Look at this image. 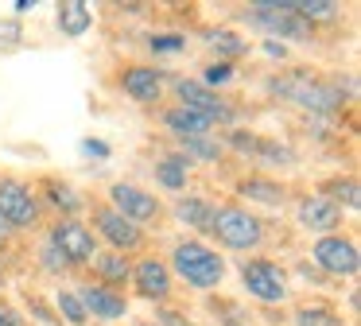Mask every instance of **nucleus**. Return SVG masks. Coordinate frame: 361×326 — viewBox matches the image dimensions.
<instances>
[{
    "label": "nucleus",
    "mask_w": 361,
    "mask_h": 326,
    "mask_svg": "<svg viewBox=\"0 0 361 326\" xmlns=\"http://www.w3.org/2000/svg\"><path fill=\"white\" fill-rule=\"evenodd\" d=\"M264 93H272V97L311 113L314 121L319 116H338L345 109V97L330 85V78L322 70H311V66H288L280 74H268Z\"/></svg>",
    "instance_id": "obj_1"
},
{
    "label": "nucleus",
    "mask_w": 361,
    "mask_h": 326,
    "mask_svg": "<svg viewBox=\"0 0 361 326\" xmlns=\"http://www.w3.org/2000/svg\"><path fill=\"white\" fill-rule=\"evenodd\" d=\"M164 260H167V268H171V276L183 279L187 287H195V291H214V287H221V279L229 276L226 256H221L210 241H198V237H179Z\"/></svg>",
    "instance_id": "obj_2"
},
{
    "label": "nucleus",
    "mask_w": 361,
    "mask_h": 326,
    "mask_svg": "<svg viewBox=\"0 0 361 326\" xmlns=\"http://www.w3.org/2000/svg\"><path fill=\"white\" fill-rule=\"evenodd\" d=\"M210 237L218 241V248H226V253L257 256L260 248L268 245V225H264V217L252 214L241 202H221V206L214 210Z\"/></svg>",
    "instance_id": "obj_3"
},
{
    "label": "nucleus",
    "mask_w": 361,
    "mask_h": 326,
    "mask_svg": "<svg viewBox=\"0 0 361 326\" xmlns=\"http://www.w3.org/2000/svg\"><path fill=\"white\" fill-rule=\"evenodd\" d=\"M237 20L264 31V39L276 43H314V28L299 20L291 0H249L237 8Z\"/></svg>",
    "instance_id": "obj_4"
},
{
    "label": "nucleus",
    "mask_w": 361,
    "mask_h": 326,
    "mask_svg": "<svg viewBox=\"0 0 361 326\" xmlns=\"http://www.w3.org/2000/svg\"><path fill=\"white\" fill-rule=\"evenodd\" d=\"M86 214H90V233L97 237V245L109 248V253L121 256H140L148 248V229L133 225L128 217H121L117 210L105 198H86Z\"/></svg>",
    "instance_id": "obj_5"
},
{
    "label": "nucleus",
    "mask_w": 361,
    "mask_h": 326,
    "mask_svg": "<svg viewBox=\"0 0 361 326\" xmlns=\"http://www.w3.org/2000/svg\"><path fill=\"white\" fill-rule=\"evenodd\" d=\"M167 90H171L175 105L202 113L206 121H210L214 128H221V132H226V128H237V121H241V109H237V101H229L226 93H218V90H206L198 78L171 74V78H167Z\"/></svg>",
    "instance_id": "obj_6"
},
{
    "label": "nucleus",
    "mask_w": 361,
    "mask_h": 326,
    "mask_svg": "<svg viewBox=\"0 0 361 326\" xmlns=\"http://www.w3.org/2000/svg\"><path fill=\"white\" fill-rule=\"evenodd\" d=\"M237 276H241V287L249 291V299H257L260 307H283L291 299V272L264 253L237 260Z\"/></svg>",
    "instance_id": "obj_7"
},
{
    "label": "nucleus",
    "mask_w": 361,
    "mask_h": 326,
    "mask_svg": "<svg viewBox=\"0 0 361 326\" xmlns=\"http://www.w3.org/2000/svg\"><path fill=\"white\" fill-rule=\"evenodd\" d=\"M311 268L326 279H357L361 272V248L353 233H326L311 245Z\"/></svg>",
    "instance_id": "obj_8"
},
{
    "label": "nucleus",
    "mask_w": 361,
    "mask_h": 326,
    "mask_svg": "<svg viewBox=\"0 0 361 326\" xmlns=\"http://www.w3.org/2000/svg\"><path fill=\"white\" fill-rule=\"evenodd\" d=\"M105 202H109V206L117 210L121 217H128L133 225H140V229H148V225H159V222L167 217L164 198H156V191H148V186L133 183V179H117V183H109V191H105Z\"/></svg>",
    "instance_id": "obj_9"
},
{
    "label": "nucleus",
    "mask_w": 361,
    "mask_h": 326,
    "mask_svg": "<svg viewBox=\"0 0 361 326\" xmlns=\"http://www.w3.org/2000/svg\"><path fill=\"white\" fill-rule=\"evenodd\" d=\"M167 78H171V70L156 66V62H125L113 78V85H117L121 97L136 101L144 109H156L167 93Z\"/></svg>",
    "instance_id": "obj_10"
},
{
    "label": "nucleus",
    "mask_w": 361,
    "mask_h": 326,
    "mask_svg": "<svg viewBox=\"0 0 361 326\" xmlns=\"http://www.w3.org/2000/svg\"><path fill=\"white\" fill-rule=\"evenodd\" d=\"M47 241L55 245V253L66 260V268H71V272L86 268V264L97 256V248H102L82 217H55V222L47 225Z\"/></svg>",
    "instance_id": "obj_11"
},
{
    "label": "nucleus",
    "mask_w": 361,
    "mask_h": 326,
    "mask_svg": "<svg viewBox=\"0 0 361 326\" xmlns=\"http://www.w3.org/2000/svg\"><path fill=\"white\" fill-rule=\"evenodd\" d=\"M128 287H133L136 299L159 307V303H171V295H175V276H171V268H167L164 256L152 253V248H144V253L133 260V279H128Z\"/></svg>",
    "instance_id": "obj_12"
},
{
    "label": "nucleus",
    "mask_w": 361,
    "mask_h": 326,
    "mask_svg": "<svg viewBox=\"0 0 361 326\" xmlns=\"http://www.w3.org/2000/svg\"><path fill=\"white\" fill-rule=\"evenodd\" d=\"M0 214L16 229H35L43 222V206L35 198V186L20 175H0Z\"/></svg>",
    "instance_id": "obj_13"
},
{
    "label": "nucleus",
    "mask_w": 361,
    "mask_h": 326,
    "mask_svg": "<svg viewBox=\"0 0 361 326\" xmlns=\"http://www.w3.org/2000/svg\"><path fill=\"white\" fill-rule=\"evenodd\" d=\"M291 214H295V225L307 229L311 237H326V233L342 229V210L334 206L330 198H322L319 191H303L295 202H291Z\"/></svg>",
    "instance_id": "obj_14"
},
{
    "label": "nucleus",
    "mask_w": 361,
    "mask_h": 326,
    "mask_svg": "<svg viewBox=\"0 0 361 326\" xmlns=\"http://www.w3.org/2000/svg\"><path fill=\"white\" fill-rule=\"evenodd\" d=\"M74 295H78V303H82L90 322H121V318H128V310H133L125 291H113V287L94 284V279L74 284Z\"/></svg>",
    "instance_id": "obj_15"
},
{
    "label": "nucleus",
    "mask_w": 361,
    "mask_h": 326,
    "mask_svg": "<svg viewBox=\"0 0 361 326\" xmlns=\"http://www.w3.org/2000/svg\"><path fill=\"white\" fill-rule=\"evenodd\" d=\"M35 186V198H39L43 214H55V217H82L86 214V194L78 191L74 183L59 175H43Z\"/></svg>",
    "instance_id": "obj_16"
},
{
    "label": "nucleus",
    "mask_w": 361,
    "mask_h": 326,
    "mask_svg": "<svg viewBox=\"0 0 361 326\" xmlns=\"http://www.w3.org/2000/svg\"><path fill=\"white\" fill-rule=\"evenodd\" d=\"M214 210H218V202L210 198V194H198V191H183V194H175V202H171V210L167 214L175 217L179 225H187L190 233H195L198 241L202 237H210V222H214Z\"/></svg>",
    "instance_id": "obj_17"
},
{
    "label": "nucleus",
    "mask_w": 361,
    "mask_h": 326,
    "mask_svg": "<svg viewBox=\"0 0 361 326\" xmlns=\"http://www.w3.org/2000/svg\"><path fill=\"white\" fill-rule=\"evenodd\" d=\"M233 191H237V198H249V202H257V206H268V210H283L291 202V191H288V183L283 179H276V175H268V171H252V175H241L233 183Z\"/></svg>",
    "instance_id": "obj_18"
},
{
    "label": "nucleus",
    "mask_w": 361,
    "mask_h": 326,
    "mask_svg": "<svg viewBox=\"0 0 361 326\" xmlns=\"http://www.w3.org/2000/svg\"><path fill=\"white\" fill-rule=\"evenodd\" d=\"M156 124L167 132L171 140H187V136H214V124L206 121L202 113H195V109H183V105H159L156 109Z\"/></svg>",
    "instance_id": "obj_19"
},
{
    "label": "nucleus",
    "mask_w": 361,
    "mask_h": 326,
    "mask_svg": "<svg viewBox=\"0 0 361 326\" xmlns=\"http://www.w3.org/2000/svg\"><path fill=\"white\" fill-rule=\"evenodd\" d=\"M198 39H202V47L210 51L214 62H233V66H237L241 59H249V54H252V43L237 28H202V31H198Z\"/></svg>",
    "instance_id": "obj_20"
},
{
    "label": "nucleus",
    "mask_w": 361,
    "mask_h": 326,
    "mask_svg": "<svg viewBox=\"0 0 361 326\" xmlns=\"http://www.w3.org/2000/svg\"><path fill=\"white\" fill-rule=\"evenodd\" d=\"M152 179H156V186L159 191H167V194H183L190 186V171H195V163H187L175 147H167L164 155H156L152 159Z\"/></svg>",
    "instance_id": "obj_21"
},
{
    "label": "nucleus",
    "mask_w": 361,
    "mask_h": 326,
    "mask_svg": "<svg viewBox=\"0 0 361 326\" xmlns=\"http://www.w3.org/2000/svg\"><path fill=\"white\" fill-rule=\"evenodd\" d=\"M94 284H105L113 291H125L128 279H133V256H121V253H109V248H97V256L86 264Z\"/></svg>",
    "instance_id": "obj_22"
},
{
    "label": "nucleus",
    "mask_w": 361,
    "mask_h": 326,
    "mask_svg": "<svg viewBox=\"0 0 361 326\" xmlns=\"http://www.w3.org/2000/svg\"><path fill=\"white\" fill-rule=\"evenodd\" d=\"M319 194L322 198H330L342 214H357L361 210V186H357V175H350V171H338V175H330V179H322L319 183Z\"/></svg>",
    "instance_id": "obj_23"
},
{
    "label": "nucleus",
    "mask_w": 361,
    "mask_h": 326,
    "mask_svg": "<svg viewBox=\"0 0 361 326\" xmlns=\"http://www.w3.org/2000/svg\"><path fill=\"white\" fill-rule=\"evenodd\" d=\"M291 326H350L342 310L326 299H303L291 307Z\"/></svg>",
    "instance_id": "obj_24"
},
{
    "label": "nucleus",
    "mask_w": 361,
    "mask_h": 326,
    "mask_svg": "<svg viewBox=\"0 0 361 326\" xmlns=\"http://www.w3.org/2000/svg\"><path fill=\"white\" fill-rule=\"evenodd\" d=\"M55 28L63 31L66 39H82L90 28H94V8L86 0H63L55 8Z\"/></svg>",
    "instance_id": "obj_25"
},
{
    "label": "nucleus",
    "mask_w": 361,
    "mask_h": 326,
    "mask_svg": "<svg viewBox=\"0 0 361 326\" xmlns=\"http://www.w3.org/2000/svg\"><path fill=\"white\" fill-rule=\"evenodd\" d=\"M252 163L257 167H295L299 163V155H295V147L288 144V140H280V136H257V147H252Z\"/></svg>",
    "instance_id": "obj_26"
},
{
    "label": "nucleus",
    "mask_w": 361,
    "mask_h": 326,
    "mask_svg": "<svg viewBox=\"0 0 361 326\" xmlns=\"http://www.w3.org/2000/svg\"><path fill=\"white\" fill-rule=\"evenodd\" d=\"M171 147L183 155L187 163H218L226 159V147H221L218 132L214 136H187V140H171Z\"/></svg>",
    "instance_id": "obj_27"
},
{
    "label": "nucleus",
    "mask_w": 361,
    "mask_h": 326,
    "mask_svg": "<svg viewBox=\"0 0 361 326\" xmlns=\"http://www.w3.org/2000/svg\"><path fill=\"white\" fill-rule=\"evenodd\" d=\"M144 47H148L152 59H175V54H187L190 39H187V31L164 28V31H152V35L144 39Z\"/></svg>",
    "instance_id": "obj_28"
},
{
    "label": "nucleus",
    "mask_w": 361,
    "mask_h": 326,
    "mask_svg": "<svg viewBox=\"0 0 361 326\" xmlns=\"http://www.w3.org/2000/svg\"><path fill=\"white\" fill-rule=\"evenodd\" d=\"M291 8H295V16L303 23H311V28L342 20V4H334V0H291Z\"/></svg>",
    "instance_id": "obj_29"
},
{
    "label": "nucleus",
    "mask_w": 361,
    "mask_h": 326,
    "mask_svg": "<svg viewBox=\"0 0 361 326\" xmlns=\"http://www.w3.org/2000/svg\"><path fill=\"white\" fill-rule=\"evenodd\" d=\"M51 310H55V318L66 322V326H90V318H86V310H82L74 287H55V307Z\"/></svg>",
    "instance_id": "obj_30"
},
{
    "label": "nucleus",
    "mask_w": 361,
    "mask_h": 326,
    "mask_svg": "<svg viewBox=\"0 0 361 326\" xmlns=\"http://www.w3.org/2000/svg\"><path fill=\"white\" fill-rule=\"evenodd\" d=\"M241 78V66H233V62H202V70H198V82L206 85V90H229V85Z\"/></svg>",
    "instance_id": "obj_31"
},
{
    "label": "nucleus",
    "mask_w": 361,
    "mask_h": 326,
    "mask_svg": "<svg viewBox=\"0 0 361 326\" xmlns=\"http://www.w3.org/2000/svg\"><path fill=\"white\" fill-rule=\"evenodd\" d=\"M210 310H214V318H218L214 326H257V318L233 299H210Z\"/></svg>",
    "instance_id": "obj_32"
},
{
    "label": "nucleus",
    "mask_w": 361,
    "mask_h": 326,
    "mask_svg": "<svg viewBox=\"0 0 361 326\" xmlns=\"http://www.w3.org/2000/svg\"><path fill=\"white\" fill-rule=\"evenodd\" d=\"M257 136H260V132L241 128V124H237V128H226L218 140H221V147H226V152H233V155H245V159H252V147H257Z\"/></svg>",
    "instance_id": "obj_33"
},
{
    "label": "nucleus",
    "mask_w": 361,
    "mask_h": 326,
    "mask_svg": "<svg viewBox=\"0 0 361 326\" xmlns=\"http://www.w3.org/2000/svg\"><path fill=\"white\" fill-rule=\"evenodd\" d=\"M148 322L152 326H195V318H190L183 307H175V303H159V307L152 310Z\"/></svg>",
    "instance_id": "obj_34"
},
{
    "label": "nucleus",
    "mask_w": 361,
    "mask_h": 326,
    "mask_svg": "<svg viewBox=\"0 0 361 326\" xmlns=\"http://www.w3.org/2000/svg\"><path fill=\"white\" fill-rule=\"evenodd\" d=\"M39 272H47V276H66V272H71V268H66V260L55 253V245H51L47 237L39 241Z\"/></svg>",
    "instance_id": "obj_35"
},
{
    "label": "nucleus",
    "mask_w": 361,
    "mask_h": 326,
    "mask_svg": "<svg viewBox=\"0 0 361 326\" xmlns=\"http://www.w3.org/2000/svg\"><path fill=\"white\" fill-rule=\"evenodd\" d=\"M24 303H27V310H32V315H35V318H39V322H43V326H63V322H59V318H55V310H51V307H47V303H43V295H35V291H27V295H24Z\"/></svg>",
    "instance_id": "obj_36"
},
{
    "label": "nucleus",
    "mask_w": 361,
    "mask_h": 326,
    "mask_svg": "<svg viewBox=\"0 0 361 326\" xmlns=\"http://www.w3.org/2000/svg\"><path fill=\"white\" fill-rule=\"evenodd\" d=\"M20 43H24L20 20H0V47H20Z\"/></svg>",
    "instance_id": "obj_37"
},
{
    "label": "nucleus",
    "mask_w": 361,
    "mask_h": 326,
    "mask_svg": "<svg viewBox=\"0 0 361 326\" xmlns=\"http://www.w3.org/2000/svg\"><path fill=\"white\" fill-rule=\"evenodd\" d=\"M0 326H27V322H24V315H20V310L12 307V303L0 299Z\"/></svg>",
    "instance_id": "obj_38"
},
{
    "label": "nucleus",
    "mask_w": 361,
    "mask_h": 326,
    "mask_svg": "<svg viewBox=\"0 0 361 326\" xmlns=\"http://www.w3.org/2000/svg\"><path fill=\"white\" fill-rule=\"evenodd\" d=\"M82 152L86 155H94V159H109V144H105V140H82Z\"/></svg>",
    "instance_id": "obj_39"
},
{
    "label": "nucleus",
    "mask_w": 361,
    "mask_h": 326,
    "mask_svg": "<svg viewBox=\"0 0 361 326\" xmlns=\"http://www.w3.org/2000/svg\"><path fill=\"white\" fill-rule=\"evenodd\" d=\"M260 51H264L268 59H276V62H288V47L276 43V39H264V43H260Z\"/></svg>",
    "instance_id": "obj_40"
},
{
    "label": "nucleus",
    "mask_w": 361,
    "mask_h": 326,
    "mask_svg": "<svg viewBox=\"0 0 361 326\" xmlns=\"http://www.w3.org/2000/svg\"><path fill=\"white\" fill-rule=\"evenodd\" d=\"M16 233H20V229H16V225H12V222H8V217L0 214V245H8V241H16Z\"/></svg>",
    "instance_id": "obj_41"
},
{
    "label": "nucleus",
    "mask_w": 361,
    "mask_h": 326,
    "mask_svg": "<svg viewBox=\"0 0 361 326\" xmlns=\"http://www.w3.org/2000/svg\"><path fill=\"white\" fill-rule=\"evenodd\" d=\"M12 8H16V20H20V16H27V12H32V8H35V0H16V4H12Z\"/></svg>",
    "instance_id": "obj_42"
},
{
    "label": "nucleus",
    "mask_w": 361,
    "mask_h": 326,
    "mask_svg": "<svg viewBox=\"0 0 361 326\" xmlns=\"http://www.w3.org/2000/svg\"><path fill=\"white\" fill-rule=\"evenodd\" d=\"M121 12H125V16H144V12H148V4H121Z\"/></svg>",
    "instance_id": "obj_43"
},
{
    "label": "nucleus",
    "mask_w": 361,
    "mask_h": 326,
    "mask_svg": "<svg viewBox=\"0 0 361 326\" xmlns=\"http://www.w3.org/2000/svg\"><path fill=\"white\" fill-rule=\"evenodd\" d=\"M4 279H8V276H4V264H0V287H4Z\"/></svg>",
    "instance_id": "obj_44"
},
{
    "label": "nucleus",
    "mask_w": 361,
    "mask_h": 326,
    "mask_svg": "<svg viewBox=\"0 0 361 326\" xmlns=\"http://www.w3.org/2000/svg\"><path fill=\"white\" fill-rule=\"evenodd\" d=\"M136 326H152V322H136Z\"/></svg>",
    "instance_id": "obj_45"
}]
</instances>
